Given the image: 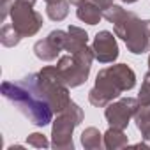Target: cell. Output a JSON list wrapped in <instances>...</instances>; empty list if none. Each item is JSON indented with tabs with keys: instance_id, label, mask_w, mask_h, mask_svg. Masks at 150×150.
I'll return each instance as SVG.
<instances>
[{
	"instance_id": "obj_1",
	"label": "cell",
	"mask_w": 150,
	"mask_h": 150,
	"mask_svg": "<svg viewBox=\"0 0 150 150\" xmlns=\"http://www.w3.org/2000/svg\"><path fill=\"white\" fill-rule=\"evenodd\" d=\"M2 96L13 103L28 120L37 127H44L53 122V108L39 88L37 72L18 80V81H4Z\"/></svg>"
},
{
	"instance_id": "obj_2",
	"label": "cell",
	"mask_w": 150,
	"mask_h": 150,
	"mask_svg": "<svg viewBox=\"0 0 150 150\" xmlns=\"http://www.w3.org/2000/svg\"><path fill=\"white\" fill-rule=\"evenodd\" d=\"M103 16L113 25L115 35L125 42L127 51L132 55H143L150 50V20H141L136 13L115 4L110 6Z\"/></svg>"
},
{
	"instance_id": "obj_3",
	"label": "cell",
	"mask_w": 150,
	"mask_h": 150,
	"mask_svg": "<svg viewBox=\"0 0 150 150\" xmlns=\"http://www.w3.org/2000/svg\"><path fill=\"white\" fill-rule=\"evenodd\" d=\"M136 74L127 64H115L97 72L96 85L88 92V103L96 108H106L111 101L118 99L122 92L132 90Z\"/></svg>"
},
{
	"instance_id": "obj_4",
	"label": "cell",
	"mask_w": 150,
	"mask_h": 150,
	"mask_svg": "<svg viewBox=\"0 0 150 150\" xmlns=\"http://www.w3.org/2000/svg\"><path fill=\"white\" fill-rule=\"evenodd\" d=\"M96 60L94 57V50L87 46H83L81 50L74 51V53H67L62 55L55 65L57 74L60 76V80L69 87H80L88 80V74L92 69V62Z\"/></svg>"
},
{
	"instance_id": "obj_5",
	"label": "cell",
	"mask_w": 150,
	"mask_h": 150,
	"mask_svg": "<svg viewBox=\"0 0 150 150\" xmlns=\"http://www.w3.org/2000/svg\"><path fill=\"white\" fill-rule=\"evenodd\" d=\"M83 110L72 101L64 111L57 113L51 125V146L55 150H74L72 132L83 122Z\"/></svg>"
},
{
	"instance_id": "obj_6",
	"label": "cell",
	"mask_w": 150,
	"mask_h": 150,
	"mask_svg": "<svg viewBox=\"0 0 150 150\" xmlns=\"http://www.w3.org/2000/svg\"><path fill=\"white\" fill-rule=\"evenodd\" d=\"M37 81L39 88L42 90L44 97L51 104L55 113L64 111L71 104V96H69V87L60 80L57 74L55 65H46L37 72Z\"/></svg>"
},
{
	"instance_id": "obj_7",
	"label": "cell",
	"mask_w": 150,
	"mask_h": 150,
	"mask_svg": "<svg viewBox=\"0 0 150 150\" xmlns=\"http://www.w3.org/2000/svg\"><path fill=\"white\" fill-rule=\"evenodd\" d=\"M11 25L16 28V32L21 37H32L42 28L44 20H42V14L34 9L32 2L14 0L11 9Z\"/></svg>"
},
{
	"instance_id": "obj_8",
	"label": "cell",
	"mask_w": 150,
	"mask_h": 150,
	"mask_svg": "<svg viewBox=\"0 0 150 150\" xmlns=\"http://www.w3.org/2000/svg\"><path fill=\"white\" fill-rule=\"evenodd\" d=\"M138 108H139V104H138V99H134V97H120L117 101H111L104 110L106 122L110 124V127L125 129L129 125L131 118L136 115Z\"/></svg>"
},
{
	"instance_id": "obj_9",
	"label": "cell",
	"mask_w": 150,
	"mask_h": 150,
	"mask_svg": "<svg viewBox=\"0 0 150 150\" xmlns=\"http://www.w3.org/2000/svg\"><path fill=\"white\" fill-rule=\"evenodd\" d=\"M92 50H94L96 60H99L101 64H113L120 53L117 35L108 32V30H101L96 34L94 42H92Z\"/></svg>"
},
{
	"instance_id": "obj_10",
	"label": "cell",
	"mask_w": 150,
	"mask_h": 150,
	"mask_svg": "<svg viewBox=\"0 0 150 150\" xmlns=\"http://www.w3.org/2000/svg\"><path fill=\"white\" fill-rule=\"evenodd\" d=\"M60 51H64L50 35L48 37H44V39H41V41H37L35 44H34V53H35V57L39 58V60H42V62H53L58 55H60Z\"/></svg>"
},
{
	"instance_id": "obj_11",
	"label": "cell",
	"mask_w": 150,
	"mask_h": 150,
	"mask_svg": "<svg viewBox=\"0 0 150 150\" xmlns=\"http://www.w3.org/2000/svg\"><path fill=\"white\" fill-rule=\"evenodd\" d=\"M67 42H65V48H64V51H67V53H74V51H78V50H81L83 46H87V42H88V34L83 30V28H80V27H76V25H71L69 28H67Z\"/></svg>"
},
{
	"instance_id": "obj_12",
	"label": "cell",
	"mask_w": 150,
	"mask_h": 150,
	"mask_svg": "<svg viewBox=\"0 0 150 150\" xmlns=\"http://www.w3.org/2000/svg\"><path fill=\"white\" fill-rule=\"evenodd\" d=\"M76 16L80 21L87 23V25H97L101 21L103 16V9L97 7L94 2H90V0H87V2H83L81 6H78V11H76Z\"/></svg>"
},
{
	"instance_id": "obj_13",
	"label": "cell",
	"mask_w": 150,
	"mask_h": 150,
	"mask_svg": "<svg viewBox=\"0 0 150 150\" xmlns=\"http://www.w3.org/2000/svg\"><path fill=\"white\" fill-rule=\"evenodd\" d=\"M103 136H104V148H108V150H118V148H125L129 145V138L125 136L124 129L110 127Z\"/></svg>"
},
{
	"instance_id": "obj_14",
	"label": "cell",
	"mask_w": 150,
	"mask_h": 150,
	"mask_svg": "<svg viewBox=\"0 0 150 150\" xmlns=\"http://www.w3.org/2000/svg\"><path fill=\"white\" fill-rule=\"evenodd\" d=\"M81 145L87 150H101L104 146V136L97 127H87L81 132Z\"/></svg>"
},
{
	"instance_id": "obj_15",
	"label": "cell",
	"mask_w": 150,
	"mask_h": 150,
	"mask_svg": "<svg viewBox=\"0 0 150 150\" xmlns=\"http://www.w3.org/2000/svg\"><path fill=\"white\" fill-rule=\"evenodd\" d=\"M46 14L51 21H64L69 14V0H60V2L46 4Z\"/></svg>"
},
{
	"instance_id": "obj_16",
	"label": "cell",
	"mask_w": 150,
	"mask_h": 150,
	"mask_svg": "<svg viewBox=\"0 0 150 150\" xmlns=\"http://www.w3.org/2000/svg\"><path fill=\"white\" fill-rule=\"evenodd\" d=\"M23 37L16 32V28L11 25V23H6L2 25V28H0V42H2L6 48H14L20 44Z\"/></svg>"
},
{
	"instance_id": "obj_17",
	"label": "cell",
	"mask_w": 150,
	"mask_h": 150,
	"mask_svg": "<svg viewBox=\"0 0 150 150\" xmlns=\"http://www.w3.org/2000/svg\"><path fill=\"white\" fill-rule=\"evenodd\" d=\"M138 104L139 106H150V74L146 72L145 78H143V83H141V88H139V94H138Z\"/></svg>"
},
{
	"instance_id": "obj_18",
	"label": "cell",
	"mask_w": 150,
	"mask_h": 150,
	"mask_svg": "<svg viewBox=\"0 0 150 150\" xmlns=\"http://www.w3.org/2000/svg\"><path fill=\"white\" fill-rule=\"evenodd\" d=\"M27 143L30 145V146H35V148H48L51 143L46 139V136L44 134H41V132H32V134H28L27 136Z\"/></svg>"
},
{
	"instance_id": "obj_19",
	"label": "cell",
	"mask_w": 150,
	"mask_h": 150,
	"mask_svg": "<svg viewBox=\"0 0 150 150\" xmlns=\"http://www.w3.org/2000/svg\"><path fill=\"white\" fill-rule=\"evenodd\" d=\"M13 4H14V0H2L0 2V20L6 21L7 16H11V9H13Z\"/></svg>"
},
{
	"instance_id": "obj_20",
	"label": "cell",
	"mask_w": 150,
	"mask_h": 150,
	"mask_svg": "<svg viewBox=\"0 0 150 150\" xmlns=\"http://www.w3.org/2000/svg\"><path fill=\"white\" fill-rule=\"evenodd\" d=\"M90 2H94L97 7H101V9H103V13H104L110 6H113V0H90Z\"/></svg>"
},
{
	"instance_id": "obj_21",
	"label": "cell",
	"mask_w": 150,
	"mask_h": 150,
	"mask_svg": "<svg viewBox=\"0 0 150 150\" xmlns=\"http://www.w3.org/2000/svg\"><path fill=\"white\" fill-rule=\"evenodd\" d=\"M83 2H87V0H69V4H71V6H81Z\"/></svg>"
},
{
	"instance_id": "obj_22",
	"label": "cell",
	"mask_w": 150,
	"mask_h": 150,
	"mask_svg": "<svg viewBox=\"0 0 150 150\" xmlns=\"http://www.w3.org/2000/svg\"><path fill=\"white\" fill-rule=\"evenodd\" d=\"M124 4H134V2H138V0H122Z\"/></svg>"
},
{
	"instance_id": "obj_23",
	"label": "cell",
	"mask_w": 150,
	"mask_h": 150,
	"mask_svg": "<svg viewBox=\"0 0 150 150\" xmlns=\"http://www.w3.org/2000/svg\"><path fill=\"white\" fill-rule=\"evenodd\" d=\"M46 4H53V2H60V0H44Z\"/></svg>"
},
{
	"instance_id": "obj_24",
	"label": "cell",
	"mask_w": 150,
	"mask_h": 150,
	"mask_svg": "<svg viewBox=\"0 0 150 150\" xmlns=\"http://www.w3.org/2000/svg\"><path fill=\"white\" fill-rule=\"evenodd\" d=\"M148 74H150V55H148Z\"/></svg>"
},
{
	"instance_id": "obj_25",
	"label": "cell",
	"mask_w": 150,
	"mask_h": 150,
	"mask_svg": "<svg viewBox=\"0 0 150 150\" xmlns=\"http://www.w3.org/2000/svg\"><path fill=\"white\" fill-rule=\"evenodd\" d=\"M27 2H32V4H35V2H37V0H27Z\"/></svg>"
}]
</instances>
